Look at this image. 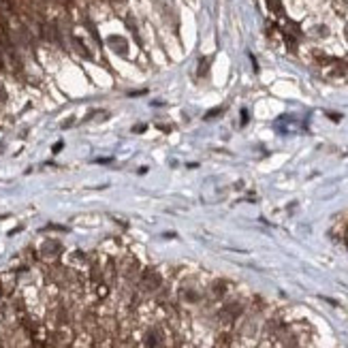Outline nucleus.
Segmentation results:
<instances>
[{"mask_svg":"<svg viewBox=\"0 0 348 348\" xmlns=\"http://www.w3.org/2000/svg\"><path fill=\"white\" fill-rule=\"evenodd\" d=\"M7 68V64H5V54H3V50H0V73Z\"/></svg>","mask_w":348,"mask_h":348,"instance_id":"nucleus-1","label":"nucleus"},{"mask_svg":"<svg viewBox=\"0 0 348 348\" xmlns=\"http://www.w3.org/2000/svg\"><path fill=\"white\" fill-rule=\"evenodd\" d=\"M5 97H7V94H5V90L0 88V101H5Z\"/></svg>","mask_w":348,"mask_h":348,"instance_id":"nucleus-2","label":"nucleus"}]
</instances>
